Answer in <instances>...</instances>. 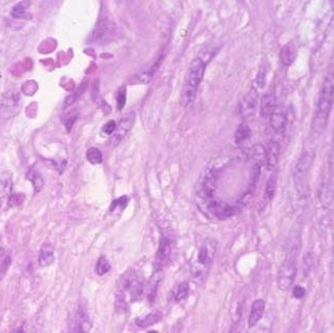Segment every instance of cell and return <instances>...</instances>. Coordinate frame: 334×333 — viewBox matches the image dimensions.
Segmentation results:
<instances>
[{"instance_id": "cell-1", "label": "cell", "mask_w": 334, "mask_h": 333, "mask_svg": "<svg viewBox=\"0 0 334 333\" xmlns=\"http://www.w3.org/2000/svg\"><path fill=\"white\" fill-rule=\"evenodd\" d=\"M205 67V61L202 59L201 57H197V58L193 59L191 65H189L184 84H183L181 91L180 101L182 106L186 107L188 105H191L195 99L198 88L201 84L202 80H203Z\"/></svg>"}, {"instance_id": "cell-2", "label": "cell", "mask_w": 334, "mask_h": 333, "mask_svg": "<svg viewBox=\"0 0 334 333\" xmlns=\"http://www.w3.org/2000/svg\"><path fill=\"white\" fill-rule=\"evenodd\" d=\"M333 104V77L328 75L321 85L319 97L317 104V112L313 121V130L315 132H323L327 126L328 119Z\"/></svg>"}, {"instance_id": "cell-3", "label": "cell", "mask_w": 334, "mask_h": 333, "mask_svg": "<svg viewBox=\"0 0 334 333\" xmlns=\"http://www.w3.org/2000/svg\"><path fill=\"white\" fill-rule=\"evenodd\" d=\"M298 271V258L296 251H290L279 269L277 273V287L282 291H288L292 287Z\"/></svg>"}, {"instance_id": "cell-4", "label": "cell", "mask_w": 334, "mask_h": 333, "mask_svg": "<svg viewBox=\"0 0 334 333\" xmlns=\"http://www.w3.org/2000/svg\"><path fill=\"white\" fill-rule=\"evenodd\" d=\"M116 293L125 298V300H126V293H128L131 302H135V300H139L142 296L143 285L141 282L138 280L137 275L134 271L127 270L121 275V278H120L119 283H118V289Z\"/></svg>"}, {"instance_id": "cell-5", "label": "cell", "mask_w": 334, "mask_h": 333, "mask_svg": "<svg viewBox=\"0 0 334 333\" xmlns=\"http://www.w3.org/2000/svg\"><path fill=\"white\" fill-rule=\"evenodd\" d=\"M313 160H314V153L312 151H305L301 156L298 163H296L295 165L294 174H293L294 185L300 194L306 193L308 175L313 164Z\"/></svg>"}, {"instance_id": "cell-6", "label": "cell", "mask_w": 334, "mask_h": 333, "mask_svg": "<svg viewBox=\"0 0 334 333\" xmlns=\"http://www.w3.org/2000/svg\"><path fill=\"white\" fill-rule=\"evenodd\" d=\"M115 33V24L109 18H102L99 20L88 37V42L93 44L104 43L110 40Z\"/></svg>"}, {"instance_id": "cell-7", "label": "cell", "mask_w": 334, "mask_h": 333, "mask_svg": "<svg viewBox=\"0 0 334 333\" xmlns=\"http://www.w3.org/2000/svg\"><path fill=\"white\" fill-rule=\"evenodd\" d=\"M258 94L255 87H251L239 104L238 112L243 119H247L254 116L257 108Z\"/></svg>"}, {"instance_id": "cell-8", "label": "cell", "mask_w": 334, "mask_h": 333, "mask_svg": "<svg viewBox=\"0 0 334 333\" xmlns=\"http://www.w3.org/2000/svg\"><path fill=\"white\" fill-rule=\"evenodd\" d=\"M206 208L208 213H210L213 216L218 217L220 220H225L237 214L238 207L232 206V205L224 202H219L216 200H208L206 204Z\"/></svg>"}, {"instance_id": "cell-9", "label": "cell", "mask_w": 334, "mask_h": 333, "mask_svg": "<svg viewBox=\"0 0 334 333\" xmlns=\"http://www.w3.org/2000/svg\"><path fill=\"white\" fill-rule=\"evenodd\" d=\"M20 108V98L18 94L6 93L2 96L0 101V116L3 118H10L14 116Z\"/></svg>"}, {"instance_id": "cell-10", "label": "cell", "mask_w": 334, "mask_h": 333, "mask_svg": "<svg viewBox=\"0 0 334 333\" xmlns=\"http://www.w3.org/2000/svg\"><path fill=\"white\" fill-rule=\"evenodd\" d=\"M216 249L217 245L213 244L212 241L205 243L201 247L197 257V263L201 267L199 271V275H201V277L203 275L204 271H207L209 269L214 258V253H216Z\"/></svg>"}, {"instance_id": "cell-11", "label": "cell", "mask_w": 334, "mask_h": 333, "mask_svg": "<svg viewBox=\"0 0 334 333\" xmlns=\"http://www.w3.org/2000/svg\"><path fill=\"white\" fill-rule=\"evenodd\" d=\"M136 120V114L135 112H129L128 114H126L125 116L120 120L119 124L116 126V130L113 132V136L111 138V142L113 144H118L120 141H121L127 133L131 130L132 125L135 123Z\"/></svg>"}, {"instance_id": "cell-12", "label": "cell", "mask_w": 334, "mask_h": 333, "mask_svg": "<svg viewBox=\"0 0 334 333\" xmlns=\"http://www.w3.org/2000/svg\"><path fill=\"white\" fill-rule=\"evenodd\" d=\"M288 117L285 108L283 106H275L273 113L270 116L271 129L276 133H283L286 130Z\"/></svg>"}, {"instance_id": "cell-13", "label": "cell", "mask_w": 334, "mask_h": 333, "mask_svg": "<svg viewBox=\"0 0 334 333\" xmlns=\"http://www.w3.org/2000/svg\"><path fill=\"white\" fill-rule=\"evenodd\" d=\"M217 186V177L214 175V171L210 170L208 174L204 177L203 182L201 184L200 189V197L203 198L204 200H211L214 190H216Z\"/></svg>"}, {"instance_id": "cell-14", "label": "cell", "mask_w": 334, "mask_h": 333, "mask_svg": "<svg viewBox=\"0 0 334 333\" xmlns=\"http://www.w3.org/2000/svg\"><path fill=\"white\" fill-rule=\"evenodd\" d=\"M280 151H281V146L280 143L276 142V141H271L268 145V150H266V159H265V162L267 165V169L272 171L277 165L280 158Z\"/></svg>"}, {"instance_id": "cell-15", "label": "cell", "mask_w": 334, "mask_h": 333, "mask_svg": "<svg viewBox=\"0 0 334 333\" xmlns=\"http://www.w3.org/2000/svg\"><path fill=\"white\" fill-rule=\"evenodd\" d=\"M265 312V302L263 300H255L251 306V311L248 318L249 328L254 326L263 318Z\"/></svg>"}, {"instance_id": "cell-16", "label": "cell", "mask_w": 334, "mask_h": 333, "mask_svg": "<svg viewBox=\"0 0 334 333\" xmlns=\"http://www.w3.org/2000/svg\"><path fill=\"white\" fill-rule=\"evenodd\" d=\"M275 108V96L273 93H266L261 100V116L270 118Z\"/></svg>"}, {"instance_id": "cell-17", "label": "cell", "mask_w": 334, "mask_h": 333, "mask_svg": "<svg viewBox=\"0 0 334 333\" xmlns=\"http://www.w3.org/2000/svg\"><path fill=\"white\" fill-rule=\"evenodd\" d=\"M55 260L54 255V247L49 243H44L40 248L39 257H38V263L41 267L49 266Z\"/></svg>"}, {"instance_id": "cell-18", "label": "cell", "mask_w": 334, "mask_h": 333, "mask_svg": "<svg viewBox=\"0 0 334 333\" xmlns=\"http://www.w3.org/2000/svg\"><path fill=\"white\" fill-rule=\"evenodd\" d=\"M162 319V313L160 311L150 312L143 317H138L136 319V325L140 328H146L151 325H155Z\"/></svg>"}, {"instance_id": "cell-19", "label": "cell", "mask_w": 334, "mask_h": 333, "mask_svg": "<svg viewBox=\"0 0 334 333\" xmlns=\"http://www.w3.org/2000/svg\"><path fill=\"white\" fill-rule=\"evenodd\" d=\"M295 57H296L295 50L291 44H285V46L281 49L280 60L283 66H285V67L291 66L295 60Z\"/></svg>"}, {"instance_id": "cell-20", "label": "cell", "mask_w": 334, "mask_h": 333, "mask_svg": "<svg viewBox=\"0 0 334 333\" xmlns=\"http://www.w3.org/2000/svg\"><path fill=\"white\" fill-rule=\"evenodd\" d=\"M13 180L12 174L9 171H4L0 175V198L9 196L12 193Z\"/></svg>"}, {"instance_id": "cell-21", "label": "cell", "mask_w": 334, "mask_h": 333, "mask_svg": "<svg viewBox=\"0 0 334 333\" xmlns=\"http://www.w3.org/2000/svg\"><path fill=\"white\" fill-rule=\"evenodd\" d=\"M251 136V130L248 126V124L242 123L238 126L235 133V141L237 144L244 143L245 141H247Z\"/></svg>"}, {"instance_id": "cell-22", "label": "cell", "mask_w": 334, "mask_h": 333, "mask_svg": "<svg viewBox=\"0 0 334 333\" xmlns=\"http://www.w3.org/2000/svg\"><path fill=\"white\" fill-rule=\"evenodd\" d=\"M246 333H273L272 332V324L271 321H269V316L264 319L262 322V319L258 322L254 327L249 328V330Z\"/></svg>"}, {"instance_id": "cell-23", "label": "cell", "mask_w": 334, "mask_h": 333, "mask_svg": "<svg viewBox=\"0 0 334 333\" xmlns=\"http://www.w3.org/2000/svg\"><path fill=\"white\" fill-rule=\"evenodd\" d=\"M276 185H277V175L275 171H273L272 174L270 175L268 181L266 183V188H265V198H266L268 201L272 200V198L276 190Z\"/></svg>"}, {"instance_id": "cell-24", "label": "cell", "mask_w": 334, "mask_h": 333, "mask_svg": "<svg viewBox=\"0 0 334 333\" xmlns=\"http://www.w3.org/2000/svg\"><path fill=\"white\" fill-rule=\"evenodd\" d=\"M170 251H172L170 242L166 238H163L160 242V246H159V249H158V252H157L158 260H159L160 262L166 261L169 258Z\"/></svg>"}, {"instance_id": "cell-25", "label": "cell", "mask_w": 334, "mask_h": 333, "mask_svg": "<svg viewBox=\"0 0 334 333\" xmlns=\"http://www.w3.org/2000/svg\"><path fill=\"white\" fill-rule=\"evenodd\" d=\"M86 158L88 160V162L91 164H100L103 161V155L102 151H101L97 147H91L86 151Z\"/></svg>"}, {"instance_id": "cell-26", "label": "cell", "mask_w": 334, "mask_h": 333, "mask_svg": "<svg viewBox=\"0 0 334 333\" xmlns=\"http://www.w3.org/2000/svg\"><path fill=\"white\" fill-rule=\"evenodd\" d=\"M189 292V285L186 282H183V283L179 284L175 287V289L174 291V299L175 302H181V300H184L187 294Z\"/></svg>"}, {"instance_id": "cell-27", "label": "cell", "mask_w": 334, "mask_h": 333, "mask_svg": "<svg viewBox=\"0 0 334 333\" xmlns=\"http://www.w3.org/2000/svg\"><path fill=\"white\" fill-rule=\"evenodd\" d=\"M29 1H22V2H19L18 4H16L14 8L12 9V17H14L16 19H21L24 18L25 15H27V9L29 8Z\"/></svg>"}, {"instance_id": "cell-28", "label": "cell", "mask_w": 334, "mask_h": 333, "mask_svg": "<svg viewBox=\"0 0 334 333\" xmlns=\"http://www.w3.org/2000/svg\"><path fill=\"white\" fill-rule=\"evenodd\" d=\"M28 178H29V180L33 183L35 190L40 191L42 186H43V179L41 178V176L38 174L37 171H35L34 169H31L28 174Z\"/></svg>"}, {"instance_id": "cell-29", "label": "cell", "mask_w": 334, "mask_h": 333, "mask_svg": "<svg viewBox=\"0 0 334 333\" xmlns=\"http://www.w3.org/2000/svg\"><path fill=\"white\" fill-rule=\"evenodd\" d=\"M111 270V264L109 260H107L105 257H100L98 262H97V265H96V272L98 275H104L107 272Z\"/></svg>"}, {"instance_id": "cell-30", "label": "cell", "mask_w": 334, "mask_h": 333, "mask_svg": "<svg viewBox=\"0 0 334 333\" xmlns=\"http://www.w3.org/2000/svg\"><path fill=\"white\" fill-rule=\"evenodd\" d=\"M126 103V88L125 86H122L119 88L117 93V106L118 110L121 111Z\"/></svg>"}, {"instance_id": "cell-31", "label": "cell", "mask_w": 334, "mask_h": 333, "mask_svg": "<svg viewBox=\"0 0 334 333\" xmlns=\"http://www.w3.org/2000/svg\"><path fill=\"white\" fill-rule=\"evenodd\" d=\"M266 75H267V70L264 67L260 68L256 76V83L257 85L260 87H263L265 85V81H266Z\"/></svg>"}, {"instance_id": "cell-32", "label": "cell", "mask_w": 334, "mask_h": 333, "mask_svg": "<svg viewBox=\"0 0 334 333\" xmlns=\"http://www.w3.org/2000/svg\"><path fill=\"white\" fill-rule=\"evenodd\" d=\"M128 202V198L127 197H121V198H119V199H117L116 201H113L112 204H111V210H113L115 208L117 207H121V208H124L126 206V204H127Z\"/></svg>"}, {"instance_id": "cell-33", "label": "cell", "mask_w": 334, "mask_h": 333, "mask_svg": "<svg viewBox=\"0 0 334 333\" xmlns=\"http://www.w3.org/2000/svg\"><path fill=\"white\" fill-rule=\"evenodd\" d=\"M116 126H117V124H116L115 121L111 120L102 127V133L105 134H111V133H113V132H115Z\"/></svg>"}, {"instance_id": "cell-34", "label": "cell", "mask_w": 334, "mask_h": 333, "mask_svg": "<svg viewBox=\"0 0 334 333\" xmlns=\"http://www.w3.org/2000/svg\"><path fill=\"white\" fill-rule=\"evenodd\" d=\"M305 296V289L301 286H295L293 288V297L296 299H302Z\"/></svg>"}, {"instance_id": "cell-35", "label": "cell", "mask_w": 334, "mask_h": 333, "mask_svg": "<svg viewBox=\"0 0 334 333\" xmlns=\"http://www.w3.org/2000/svg\"><path fill=\"white\" fill-rule=\"evenodd\" d=\"M68 333H84V332L82 331V329L80 328V326L78 325V323L76 322V319H75V322H74V324L72 325L71 330H69Z\"/></svg>"}, {"instance_id": "cell-36", "label": "cell", "mask_w": 334, "mask_h": 333, "mask_svg": "<svg viewBox=\"0 0 334 333\" xmlns=\"http://www.w3.org/2000/svg\"><path fill=\"white\" fill-rule=\"evenodd\" d=\"M4 257V249L2 247H0V261H1Z\"/></svg>"}, {"instance_id": "cell-37", "label": "cell", "mask_w": 334, "mask_h": 333, "mask_svg": "<svg viewBox=\"0 0 334 333\" xmlns=\"http://www.w3.org/2000/svg\"><path fill=\"white\" fill-rule=\"evenodd\" d=\"M147 333H159V332L156 331V330H151V331H148Z\"/></svg>"}]
</instances>
